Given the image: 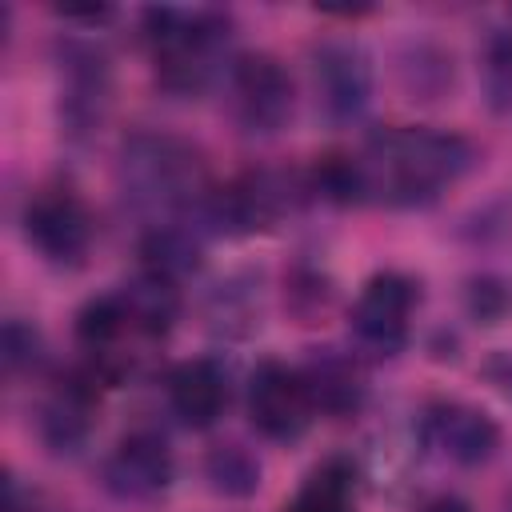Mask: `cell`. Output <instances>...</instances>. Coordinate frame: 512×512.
<instances>
[{
  "label": "cell",
  "mask_w": 512,
  "mask_h": 512,
  "mask_svg": "<svg viewBox=\"0 0 512 512\" xmlns=\"http://www.w3.org/2000/svg\"><path fill=\"white\" fill-rule=\"evenodd\" d=\"M476 160V148L444 128H384L352 156L356 200L392 208L436 200Z\"/></svg>",
  "instance_id": "1"
},
{
  "label": "cell",
  "mask_w": 512,
  "mask_h": 512,
  "mask_svg": "<svg viewBox=\"0 0 512 512\" xmlns=\"http://www.w3.org/2000/svg\"><path fill=\"white\" fill-rule=\"evenodd\" d=\"M144 36L152 52L156 80L168 92H200L216 72L228 20L208 8H152L144 16Z\"/></svg>",
  "instance_id": "2"
},
{
  "label": "cell",
  "mask_w": 512,
  "mask_h": 512,
  "mask_svg": "<svg viewBox=\"0 0 512 512\" xmlns=\"http://www.w3.org/2000/svg\"><path fill=\"white\" fill-rule=\"evenodd\" d=\"M124 184L136 204L156 212H200L212 196L204 160L176 136H132L124 144Z\"/></svg>",
  "instance_id": "3"
},
{
  "label": "cell",
  "mask_w": 512,
  "mask_h": 512,
  "mask_svg": "<svg viewBox=\"0 0 512 512\" xmlns=\"http://www.w3.org/2000/svg\"><path fill=\"white\" fill-rule=\"evenodd\" d=\"M228 108L252 136L280 132L296 112V88L288 68L268 52H244L228 64Z\"/></svg>",
  "instance_id": "4"
},
{
  "label": "cell",
  "mask_w": 512,
  "mask_h": 512,
  "mask_svg": "<svg viewBox=\"0 0 512 512\" xmlns=\"http://www.w3.org/2000/svg\"><path fill=\"white\" fill-rule=\"evenodd\" d=\"M24 236L48 264L76 268L92 252L96 220L72 188H40L24 208Z\"/></svg>",
  "instance_id": "5"
},
{
  "label": "cell",
  "mask_w": 512,
  "mask_h": 512,
  "mask_svg": "<svg viewBox=\"0 0 512 512\" xmlns=\"http://www.w3.org/2000/svg\"><path fill=\"white\" fill-rule=\"evenodd\" d=\"M248 416L264 440L292 444L312 428V420L320 412L312 404V392H308L300 368L264 360L248 380Z\"/></svg>",
  "instance_id": "6"
},
{
  "label": "cell",
  "mask_w": 512,
  "mask_h": 512,
  "mask_svg": "<svg viewBox=\"0 0 512 512\" xmlns=\"http://www.w3.org/2000/svg\"><path fill=\"white\" fill-rule=\"evenodd\" d=\"M416 300H420V292H416L412 276H404V272H376L360 288V296H356V304L348 312L356 340L364 348L380 352V356L400 352L404 340H408V328H412Z\"/></svg>",
  "instance_id": "7"
},
{
  "label": "cell",
  "mask_w": 512,
  "mask_h": 512,
  "mask_svg": "<svg viewBox=\"0 0 512 512\" xmlns=\"http://www.w3.org/2000/svg\"><path fill=\"white\" fill-rule=\"evenodd\" d=\"M292 200H296L292 180H284L276 172H248V176L232 180L228 188H212L200 216L208 224H216L220 232H264L284 220Z\"/></svg>",
  "instance_id": "8"
},
{
  "label": "cell",
  "mask_w": 512,
  "mask_h": 512,
  "mask_svg": "<svg viewBox=\"0 0 512 512\" xmlns=\"http://www.w3.org/2000/svg\"><path fill=\"white\" fill-rule=\"evenodd\" d=\"M420 436L424 444L448 460V464H484L492 460V452L500 448V428L496 420L468 404V400H436L424 408V420H420Z\"/></svg>",
  "instance_id": "9"
},
{
  "label": "cell",
  "mask_w": 512,
  "mask_h": 512,
  "mask_svg": "<svg viewBox=\"0 0 512 512\" xmlns=\"http://www.w3.org/2000/svg\"><path fill=\"white\" fill-rule=\"evenodd\" d=\"M172 476H176L172 448L156 432H128L112 448V456L104 460L108 492H116L120 500H136V504L156 500L160 492H168Z\"/></svg>",
  "instance_id": "10"
},
{
  "label": "cell",
  "mask_w": 512,
  "mask_h": 512,
  "mask_svg": "<svg viewBox=\"0 0 512 512\" xmlns=\"http://www.w3.org/2000/svg\"><path fill=\"white\" fill-rule=\"evenodd\" d=\"M312 84L324 112L336 120H348L368 104V92H372L368 56L348 40H328L312 56Z\"/></svg>",
  "instance_id": "11"
},
{
  "label": "cell",
  "mask_w": 512,
  "mask_h": 512,
  "mask_svg": "<svg viewBox=\"0 0 512 512\" xmlns=\"http://www.w3.org/2000/svg\"><path fill=\"white\" fill-rule=\"evenodd\" d=\"M168 408L188 428H212L228 408V376L216 360H184L168 372Z\"/></svg>",
  "instance_id": "12"
},
{
  "label": "cell",
  "mask_w": 512,
  "mask_h": 512,
  "mask_svg": "<svg viewBox=\"0 0 512 512\" xmlns=\"http://www.w3.org/2000/svg\"><path fill=\"white\" fill-rule=\"evenodd\" d=\"M300 372H304V384L312 392L316 412L348 416V412L360 408V400H364V376H360L356 360L336 356V352H320Z\"/></svg>",
  "instance_id": "13"
},
{
  "label": "cell",
  "mask_w": 512,
  "mask_h": 512,
  "mask_svg": "<svg viewBox=\"0 0 512 512\" xmlns=\"http://www.w3.org/2000/svg\"><path fill=\"white\" fill-rule=\"evenodd\" d=\"M140 256H144V272L156 276V280H168V284H180V280H188L200 268V244H196V236L184 232V228H176V224L156 228L144 240Z\"/></svg>",
  "instance_id": "14"
},
{
  "label": "cell",
  "mask_w": 512,
  "mask_h": 512,
  "mask_svg": "<svg viewBox=\"0 0 512 512\" xmlns=\"http://www.w3.org/2000/svg\"><path fill=\"white\" fill-rule=\"evenodd\" d=\"M108 100V68L100 56H80L68 64V88H64V112L84 132L92 120H100V104Z\"/></svg>",
  "instance_id": "15"
},
{
  "label": "cell",
  "mask_w": 512,
  "mask_h": 512,
  "mask_svg": "<svg viewBox=\"0 0 512 512\" xmlns=\"http://www.w3.org/2000/svg\"><path fill=\"white\" fill-rule=\"evenodd\" d=\"M204 476L220 496H252L260 488V460L240 444H216L204 460Z\"/></svg>",
  "instance_id": "16"
},
{
  "label": "cell",
  "mask_w": 512,
  "mask_h": 512,
  "mask_svg": "<svg viewBox=\"0 0 512 512\" xmlns=\"http://www.w3.org/2000/svg\"><path fill=\"white\" fill-rule=\"evenodd\" d=\"M288 512H356L352 508V472L340 460L320 464L304 480V488L296 492Z\"/></svg>",
  "instance_id": "17"
},
{
  "label": "cell",
  "mask_w": 512,
  "mask_h": 512,
  "mask_svg": "<svg viewBox=\"0 0 512 512\" xmlns=\"http://www.w3.org/2000/svg\"><path fill=\"white\" fill-rule=\"evenodd\" d=\"M488 88L496 100L512 104V36H496L488 48Z\"/></svg>",
  "instance_id": "18"
},
{
  "label": "cell",
  "mask_w": 512,
  "mask_h": 512,
  "mask_svg": "<svg viewBox=\"0 0 512 512\" xmlns=\"http://www.w3.org/2000/svg\"><path fill=\"white\" fill-rule=\"evenodd\" d=\"M36 352H40L36 332L24 328L20 320H8V328H4V368H8V372H20L24 364L36 360Z\"/></svg>",
  "instance_id": "19"
},
{
  "label": "cell",
  "mask_w": 512,
  "mask_h": 512,
  "mask_svg": "<svg viewBox=\"0 0 512 512\" xmlns=\"http://www.w3.org/2000/svg\"><path fill=\"white\" fill-rule=\"evenodd\" d=\"M420 512H472L464 500H456V496H436L432 504H424Z\"/></svg>",
  "instance_id": "20"
}]
</instances>
